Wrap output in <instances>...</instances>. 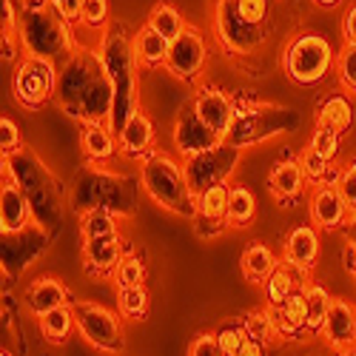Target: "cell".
<instances>
[{
  "label": "cell",
  "mask_w": 356,
  "mask_h": 356,
  "mask_svg": "<svg viewBox=\"0 0 356 356\" xmlns=\"http://www.w3.org/2000/svg\"><path fill=\"white\" fill-rule=\"evenodd\" d=\"M54 106L80 123H111L114 88L97 49L80 46L72 57H66L60 63Z\"/></svg>",
  "instance_id": "6da1fadb"
},
{
  "label": "cell",
  "mask_w": 356,
  "mask_h": 356,
  "mask_svg": "<svg viewBox=\"0 0 356 356\" xmlns=\"http://www.w3.org/2000/svg\"><path fill=\"white\" fill-rule=\"evenodd\" d=\"M3 177H9V180H15L23 188V194L32 202L35 222L57 234L66 214V194L57 174L43 163V157L35 148L23 145L12 154H3Z\"/></svg>",
  "instance_id": "7a4b0ae2"
},
{
  "label": "cell",
  "mask_w": 356,
  "mask_h": 356,
  "mask_svg": "<svg viewBox=\"0 0 356 356\" xmlns=\"http://www.w3.org/2000/svg\"><path fill=\"white\" fill-rule=\"evenodd\" d=\"M137 191L140 180L134 183L129 174L88 163L72 177L69 205L77 217L86 211H108L117 220H131L137 217Z\"/></svg>",
  "instance_id": "3957f363"
},
{
  "label": "cell",
  "mask_w": 356,
  "mask_h": 356,
  "mask_svg": "<svg viewBox=\"0 0 356 356\" xmlns=\"http://www.w3.org/2000/svg\"><path fill=\"white\" fill-rule=\"evenodd\" d=\"M140 188L145 191V197L152 200L157 209L183 217V220H194L197 217V194L188 186L186 177V163H180L174 154L160 152L154 148L152 154H145L140 163Z\"/></svg>",
  "instance_id": "277c9868"
},
{
  "label": "cell",
  "mask_w": 356,
  "mask_h": 356,
  "mask_svg": "<svg viewBox=\"0 0 356 356\" xmlns=\"http://www.w3.org/2000/svg\"><path fill=\"white\" fill-rule=\"evenodd\" d=\"M100 60L111 77V88H114V114H111V129L120 134V129L129 123V117L140 108V80H137V60L131 51V38L123 29H111L103 35L100 46Z\"/></svg>",
  "instance_id": "5b68a950"
},
{
  "label": "cell",
  "mask_w": 356,
  "mask_h": 356,
  "mask_svg": "<svg viewBox=\"0 0 356 356\" xmlns=\"http://www.w3.org/2000/svg\"><path fill=\"white\" fill-rule=\"evenodd\" d=\"M17 43H20L23 54L46 57V60H51L57 66L80 49L74 29L63 20V15L54 6L38 9V12H20Z\"/></svg>",
  "instance_id": "8992f818"
},
{
  "label": "cell",
  "mask_w": 356,
  "mask_h": 356,
  "mask_svg": "<svg viewBox=\"0 0 356 356\" xmlns=\"http://www.w3.org/2000/svg\"><path fill=\"white\" fill-rule=\"evenodd\" d=\"M300 126H302V117L293 108H285L277 103H248V106H236L225 143L236 148H251L259 143H268L274 137L291 134Z\"/></svg>",
  "instance_id": "52a82bcc"
},
{
  "label": "cell",
  "mask_w": 356,
  "mask_h": 356,
  "mask_svg": "<svg viewBox=\"0 0 356 356\" xmlns=\"http://www.w3.org/2000/svg\"><path fill=\"white\" fill-rule=\"evenodd\" d=\"M337 69V54L319 32H296L282 51V72L296 86H316Z\"/></svg>",
  "instance_id": "ba28073f"
},
{
  "label": "cell",
  "mask_w": 356,
  "mask_h": 356,
  "mask_svg": "<svg viewBox=\"0 0 356 356\" xmlns=\"http://www.w3.org/2000/svg\"><path fill=\"white\" fill-rule=\"evenodd\" d=\"M211 20H214L217 46L228 60H248V57H254L257 51H262L271 38V26L248 23L240 12H236L234 0H214Z\"/></svg>",
  "instance_id": "9c48e42d"
},
{
  "label": "cell",
  "mask_w": 356,
  "mask_h": 356,
  "mask_svg": "<svg viewBox=\"0 0 356 356\" xmlns=\"http://www.w3.org/2000/svg\"><path fill=\"white\" fill-rule=\"evenodd\" d=\"M54 236L57 234L40 222H29L26 228H17V231H3V236H0V268H3V280L9 282L20 280L51 248Z\"/></svg>",
  "instance_id": "30bf717a"
},
{
  "label": "cell",
  "mask_w": 356,
  "mask_h": 356,
  "mask_svg": "<svg viewBox=\"0 0 356 356\" xmlns=\"http://www.w3.org/2000/svg\"><path fill=\"white\" fill-rule=\"evenodd\" d=\"M57 63L46 60V57H32L23 54L15 74H12V95L20 108L26 111H40L49 103H54V88H57Z\"/></svg>",
  "instance_id": "8fae6325"
},
{
  "label": "cell",
  "mask_w": 356,
  "mask_h": 356,
  "mask_svg": "<svg viewBox=\"0 0 356 356\" xmlns=\"http://www.w3.org/2000/svg\"><path fill=\"white\" fill-rule=\"evenodd\" d=\"M77 334L100 353H120L126 348L120 311H108L97 302H72Z\"/></svg>",
  "instance_id": "7c38bea8"
},
{
  "label": "cell",
  "mask_w": 356,
  "mask_h": 356,
  "mask_svg": "<svg viewBox=\"0 0 356 356\" xmlns=\"http://www.w3.org/2000/svg\"><path fill=\"white\" fill-rule=\"evenodd\" d=\"M240 154H243V148H236V145L220 140L214 148H209V152L183 160L191 191L194 194H202L205 188L225 183L228 177L236 171V165H240Z\"/></svg>",
  "instance_id": "4fadbf2b"
},
{
  "label": "cell",
  "mask_w": 356,
  "mask_h": 356,
  "mask_svg": "<svg viewBox=\"0 0 356 356\" xmlns=\"http://www.w3.org/2000/svg\"><path fill=\"white\" fill-rule=\"evenodd\" d=\"M209 60V46L200 29L188 26L186 32L171 40L168 46V60H165V72L183 83H194L202 74V66Z\"/></svg>",
  "instance_id": "5bb4252c"
},
{
  "label": "cell",
  "mask_w": 356,
  "mask_h": 356,
  "mask_svg": "<svg viewBox=\"0 0 356 356\" xmlns=\"http://www.w3.org/2000/svg\"><path fill=\"white\" fill-rule=\"evenodd\" d=\"M171 140H174L177 154H180L183 160H188L194 154H202V152H209V148H214L222 137L214 129L205 126L188 103V106L180 108V114H177L174 129H171Z\"/></svg>",
  "instance_id": "9a60e30c"
},
{
  "label": "cell",
  "mask_w": 356,
  "mask_h": 356,
  "mask_svg": "<svg viewBox=\"0 0 356 356\" xmlns=\"http://www.w3.org/2000/svg\"><path fill=\"white\" fill-rule=\"evenodd\" d=\"M191 108L197 111V117L205 126L214 129L225 140V134H228V129L234 123V114H236V103L222 92V88L200 86L194 92V97H191Z\"/></svg>",
  "instance_id": "2e32d148"
},
{
  "label": "cell",
  "mask_w": 356,
  "mask_h": 356,
  "mask_svg": "<svg viewBox=\"0 0 356 356\" xmlns=\"http://www.w3.org/2000/svg\"><path fill=\"white\" fill-rule=\"evenodd\" d=\"M308 211H311V222L319 231H339L350 220L348 202H345L342 191L337 188V183L314 186L311 200H308Z\"/></svg>",
  "instance_id": "e0dca14e"
},
{
  "label": "cell",
  "mask_w": 356,
  "mask_h": 356,
  "mask_svg": "<svg viewBox=\"0 0 356 356\" xmlns=\"http://www.w3.org/2000/svg\"><path fill=\"white\" fill-rule=\"evenodd\" d=\"M123 257H126V251H123L120 231L95 236V240H83V268L92 280H111L117 262Z\"/></svg>",
  "instance_id": "ac0fdd59"
},
{
  "label": "cell",
  "mask_w": 356,
  "mask_h": 356,
  "mask_svg": "<svg viewBox=\"0 0 356 356\" xmlns=\"http://www.w3.org/2000/svg\"><path fill=\"white\" fill-rule=\"evenodd\" d=\"M265 186H268V194L280 205L291 209L296 200L305 197V191H308L311 183H308V177H305V168H302L300 157H296V160H280L268 171V177H265Z\"/></svg>",
  "instance_id": "d6986e66"
},
{
  "label": "cell",
  "mask_w": 356,
  "mask_h": 356,
  "mask_svg": "<svg viewBox=\"0 0 356 356\" xmlns=\"http://www.w3.org/2000/svg\"><path fill=\"white\" fill-rule=\"evenodd\" d=\"M322 337L328 342L331 350H337L339 356L356 348V308L339 296H334L328 305V316L322 325Z\"/></svg>",
  "instance_id": "ffe728a7"
},
{
  "label": "cell",
  "mask_w": 356,
  "mask_h": 356,
  "mask_svg": "<svg viewBox=\"0 0 356 356\" xmlns=\"http://www.w3.org/2000/svg\"><path fill=\"white\" fill-rule=\"evenodd\" d=\"M271 322H274V334L282 339H302L311 337L308 334V293L305 288H300L296 293H291L285 302L268 308Z\"/></svg>",
  "instance_id": "44dd1931"
},
{
  "label": "cell",
  "mask_w": 356,
  "mask_h": 356,
  "mask_svg": "<svg viewBox=\"0 0 356 356\" xmlns=\"http://www.w3.org/2000/svg\"><path fill=\"white\" fill-rule=\"evenodd\" d=\"M282 259L300 271H314V265L319 262V234L316 225H293L282 243Z\"/></svg>",
  "instance_id": "7402d4cb"
},
{
  "label": "cell",
  "mask_w": 356,
  "mask_h": 356,
  "mask_svg": "<svg viewBox=\"0 0 356 356\" xmlns=\"http://www.w3.org/2000/svg\"><path fill=\"white\" fill-rule=\"evenodd\" d=\"M117 143H120V154L129 160H143L145 154L154 152V123L143 108H137L129 123L117 134Z\"/></svg>",
  "instance_id": "603a6c76"
},
{
  "label": "cell",
  "mask_w": 356,
  "mask_h": 356,
  "mask_svg": "<svg viewBox=\"0 0 356 356\" xmlns=\"http://www.w3.org/2000/svg\"><path fill=\"white\" fill-rule=\"evenodd\" d=\"M29 222H35L32 202L23 194V188L3 177V188H0V231H17L26 228Z\"/></svg>",
  "instance_id": "cb8c5ba5"
},
{
  "label": "cell",
  "mask_w": 356,
  "mask_h": 356,
  "mask_svg": "<svg viewBox=\"0 0 356 356\" xmlns=\"http://www.w3.org/2000/svg\"><path fill=\"white\" fill-rule=\"evenodd\" d=\"M168 40L163 35H157L152 26L143 23L134 38H131V51H134V60L140 66V72H154V69H163L165 60H168Z\"/></svg>",
  "instance_id": "d4e9b609"
},
{
  "label": "cell",
  "mask_w": 356,
  "mask_h": 356,
  "mask_svg": "<svg viewBox=\"0 0 356 356\" xmlns=\"http://www.w3.org/2000/svg\"><path fill=\"white\" fill-rule=\"evenodd\" d=\"M80 148L88 163L103 165L120 152V143H117V131L108 123H83Z\"/></svg>",
  "instance_id": "484cf974"
},
{
  "label": "cell",
  "mask_w": 356,
  "mask_h": 356,
  "mask_svg": "<svg viewBox=\"0 0 356 356\" xmlns=\"http://www.w3.org/2000/svg\"><path fill=\"white\" fill-rule=\"evenodd\" d=\"M69 288L57 277H40L35 282H29L26 288V305L35 316H43L60 305H69Z\"/></svg>",
  "instance_id": "4316f807"
},
{
  "label": "cell",
  "mask_w": 356,
  "mask_h": 356,
  "mask_svg": "<svg viewBox=\"0 0 356 356\" xmlns=\"http://www.w3.org/2000/svg\"><path fill=\"white\" fill-rule=\"evenodd\" d=\"M316 126L319 129H331L337 134L348 131L353 126V103L342 92H331L316 103Z\"/></svg>",
  "instance_id": "83f0119b"
},
{
  "label": "cell",
  "mask_w": 356,
  "mask_h": 356,
  "mask_svg": "<svg viewBox=\"0 0 356 356\" xmlns=\"http://www.w3.org/2000/svg\"><path fill=\"white\" fill-rule=\"evenodd\" d=\"M308 282H305V271H300V268H293V265H288L285 259L274 268V274L265 280V300H268V308H274V305H280V302H285L291 293H296L300 288H305Z\"/></svg>",
  "instance_id": "f1b7e54d"
},
{
  "label": "cell",
  "mask_w": 356,
  "mask_h": 356,
  "mask_svg": "<svg viewBox=\"0 0 356 356\" xmlns=\"http://www.w3.org/2000/svg\"><path fill=\"white\" fill-rule=\"evenodd\" d=\"M277 265H280L277 254L271 251V245H265V243H248L245 251H243V259H240L243 277L251 285H265V280L274 274Z\"/></svg>",
  "instance_id": "f546056e"
},
{
  "label": "cell",
  "mask_w": 356,
  "mask_h": 356,
  "mask_svg": "<svg viewBox=\"0 0 356 356\" xmlns=\"http://www.w3.org/2000/svg\"><path fill=\"white\" fill-rule=\"evenodd\" d=\"M38 328H40V334H43L46 342H51V345H63V342L72 337V331L77 328V325H74L72 302H69V305H60V308H54V311L43 314V316H38Z\"/></svg>",
  "instance_id": "4dcf8cb0"
},
{
  "label": "cell",
  "mask_w": 356,
  "mask_h": 356,
  "mask_svg": "<svg viewBox=\"0 0 356 356\" xmlns=\"http://www.w3.org/2000/svg\"><path fill=\"white\" fill-rule=\"evenodd\" d=\"M228 228H248L257 220V197L245 186H231V202H228Z\"/></svg>",
  "instance_id": "1f68e13d"
},
{
  "label": "cell",
  "mask_w": 356,
  "mask_h": 356,
  "mask_svg": "<svg viewBox=\"0 0 356 356\" xmlns=\"http://www.w3.org/2000/svg\"><path fill=\"white\" fill-rule=\"evenodd\" d=\"M145 23L152 26L157 35H163L168 43L177 40V38H180L186 29H188L186 20H183V15H180V9L171 6V3H157V6L152 9V15H148Z\"/></svg>",
  "instance_id": "d6a6232c"
},
{
  "label": "cell",
  "mask_w": 356,
  "mask_h": 356,
  "mask_svg": "<svg viewBox=\"0 0 356 356\" xmlns=\"http://www.w3.org/2000/svg\"><path fill=\"white\" fill-rule=\"evenodd\" d=\"M228 202H231V186L228 183L211 186L202 194H197V214L209 217V220H225L228 217Z\"/></svg>",
  "instance_id": "836d02e7"
},
{
  "label": "cell",
  "mask_w": 356,
  "mask_h": 356,
  "mask_svg": "<svg viewBox=\"0 0 356 356\" xmlns=\"http://www.w3.org/2000/svg\"><path fill=\"white\" fill-rule=\"evenodd\" d=\"M148 291L145 285H131V288H117V311L123 319L143 322L148 316Z\"/></svg>",
  "instance_id": "e575fe53"
},
{
  "label": "cell",
  "mask_w": 356,
  "mask_h": 356,
  "mask_svg": "<svg viewBox=\"0 0 356 356\" xmlns=\"http://www.w3.org/2000/svg\"><path fill=\"white\" fill-rule=\"evenodd\" d=\"M300 163H302V168H305V177H308V183H311V186L337 183V177H339L337 163H334V160H325L322 154H316L311 145H305V148H302Z\"/></svg>",
  "instance_id": "d590c367"
},
{
  "label": "cell",
  "mask_w": 356,
  "mask_h": 356,
  "mask_svg": "<svg viewBox=\"0 0 356 356\" xmlns=\"http://www.w3.org/2000/svg\"><path fill=\"white\" fill-rule=\"evenodd\" d=\"M217 334V342L222 348V356H240V350L245 348V342L251 339V331L243 319H228L222 322L220 328L214 331Z\"/></svg>",
  "instance_id": "8d00e7d4"
},
{
  "label": "cell",
  "mask_w": 356,
  "mask_h": 356,
  "mask_svg": "<svg viewBox=\"0 0 356 356\" xmlns=\"http://www.w3.org/2000/svg\"><path fill=\"white\" fill-rule=\"evenodd\" d=\"M305 293H308V334L316 337L322 334V325H325V316H328V305L334 296L322 285H305Z\"/></svg>",
  "instance_id": "74e56055"
},
{
  "label": "cell",
  "mask_w": 356,
  "mask_h": 356,
  "mask_svg": "<svg viewBox=\"0 0 356 356\" xmlns=\"http://www.w3.org/2000/svg\"><path fill=\"white\" fill-rule=\"evenodd\" d=\"M111 282H114V288L145 285V265H143V259L134 257V254H126L120 262H117V268L111 274Z\"/></svg>",
  "instance_id": "f35d334b"
},
{
  "label": "cell",
  "mask_w": 356,
  "mask_h": 356,
  "mask_svg": "<svg viewBox=\"0 0 356 356\" xmlns=\"http://www.w3.org/2000/svg\"><path fill=\"white\" fill-rule=\"evenodd\" d=\"M117 217L108 211H86L80 214V234L83 240H95V236H106V234H117Z\"/></svg>",
  "instance_id": "ab89813d"
},
{
  "label": "cell",
  "mask_w": 356,
  "mask_h": 356,
  "mask_svg": "<svg viewBox=\"0 0 356 356\" xmlns=\"http://www.w3.org/2000/svg\"><path fill=\"white\" fill-rule=\"evenodd\" d=\"M337 77L348 95H356V46L345 43L337 54Z\"/></svg>",
  "instance_id": "60d3db41"
},
{
  "label": "cell",
  "mask_w": 356,
  "mask_h": 356,
  "mask_svg": "<svg viewBox=\"0 0 356 356\" xmlns=\"http://www.w3.org/2000/svg\"><path fill=\"white\" fill-rule=\"evenodd\" d=\"M80 23L92 32H103L108 26V0H83Z\"/></svg>",
  "instance_id": "b9f144b4"
},
{
  "label": "cell",
  "mask_w": 356,
  "mask_h": 356,
  "mask_svg": "<svg viewBox=\"0 0 356 356\" xmlns=\"http://www.w3.org/2000/svg\"><path fill=\"white\" fill-rule=\"evenodd\" d=\"M316 154H322L325 160H334L337 163V154H339V134L331 131V129H314L311 134V143H308Z\"/></svg>",
  "instance_id": "7bdbcfd3"
},
{
  "label": "cell",
  "mask_w": 356,
  "mask_h": 356,
  "mask_svg": "<svg viewBox=\"0 0 356 356\" xmlns=\"http://www.w3.org/2000/svg\"><path fill=\"white\" fill-rule=\"evenodd\" d=\"M337 188L342 191V197H345V202H348L350 220H356V160H350L345 168H339Z\"/></svg>",
  "instance_id": "ee69618b"
},
{
  "label": "cell",
  "mask_w": 356,
  "mask_h": 356,
  "mask_svg": "<svg viewBox=\"0 0 356 356\" xmlns=\"http://www.w3.org/2000/svg\"><path fill=\"white\" fill-rule=\"evenodd\" d=\"M236 12H240L248 23L254 26H268V17H271V6L268 0H234Z\"/></svg>",
  "instance_id": "f6af8a7d"
},
{
  "label": "cell",
  "mask_w": 356,
  "mask_h": 356,
  "mask_svg": "<svg viewBox=\"0 0 356 356\" xmlns=\"http://www.w3.org/2000/svg\"><path fill=\"white\" fill-rule=\"evenodd\" d=\"M0 145H3V154H12L17 148H23L20 145V129L12 117H3V120H0Z\"/></svg>",
  "instance_id": "bcb514c9"
},
{
  "label": "cell",
  "mask_w": 356,
  "mask_h": 356,
  "mask_svg": "<svg viewBox=\"0 0 356 356\" xmlns=\"http://www.w3.org/2000/svg\"><path fill=\"white\" fill-rule=\"evenodd\" d=\"M194 231H197V236L200 240H214V236H220V234H225L228 231V222L225 220H209V217H194Z\"/></svg>",
  "instance_id": "7dc6e473"
},
{
  "label": "cell",
  "mask_w": 356,
  "mask_h": 356,
  "mask_svg": "<svg viewBox=\"0 0 356 356\" xmlns=\"http://www.w3.org/2000/svg\"><path fill=\"white\" fill-rule=\"evenodd\" d=\"M188 356H222V348L217 342V334H200L191 348H188Z\"/></svg>",
  "instance_id": "c3c4849f"
},
{
  "label": "cell",
  "mask_w": 356,
  "mask_h": 356,
  "mask_svg": "<svg viewBox=\"0 0 356 356\" xmlns=\"http://www.w3.org/2000/svg\"><path fill=\"white\" fill-rule=\"evenodd\" d=\"M54 9L60 12V15H63V20L74 29V26L80 23V15H83V0H60V3H57Z\"/></svg>",
  "instance_id": "681fc988"
},
{
  "label": "cell",
  "mask_w": 356,
  "mask_h": 356,
  "mask_svg": "<svg viewBox=\"0 0 356 356\" xmlns=\"http://www.w3.org/2000/svg\"><path fill=\"white\" fill-rule=\"evenodd\" d=\"M342 38H345V43L356 46V0L348 6L345 17H342Z\"/></svg>",
  "instance_id": "f907efd6"
},
{
  "label": "cell",
  "mask_w": 356,
  "mask_h": 356,
  "mask_svg": "<svg viewBox=\"0 0 356 356\" xmlns=\"http://www.w3.org/2000/svg\"><path fill=\"white\" fill-rule=\"evenodd\" d=\"M240 356H265V342L257 339V337H251V339L245 342V348L240 350Z\"/></svg>",
  "instance_id": "816d5d0a"
},
{
  "label": "cell",
  "mask_w": 356,
  "mask_h": 356,
  "mask_svg": "<svg viewBox=\"0 0 356 356\" xmlns=\"http://www.w3.org/2000/svg\"><path fill=\"white\" fill-rule=\"evenodd\" d=\"M17 6H20V12H38V9H46L51 3L49 0H17Z\"/></svg>",
  "instance_id": "f5cc1de1"
},
{
  "label": "cell",
  "mask_w": 356,
  "mask_h": 356,
  "mask_svg": "<svg viewBox=\"0 0 356 356\" xmlns=\"http://www.w3.org/2000/svg\"><path fill=\"white\" fill-rule=\"evenodd\" d=\"M345 265H348V268H350V274L356 277V243L345 248Z\"/></svg>",
  "instance_id": "db71d44e"
},
{
  "label": "cell",
  "mask_w": 356,
  "mask_h": 356,
  "mask_svg": "<svg viewBox=\"0 0 356 356\" xmlns=\"http://www.w3.org/2000/svg\"><path fill=\"white\" fill-rule=\"evenodd\" d=\"M314 3L319 6V9H334V6H339L342 0H314Z\"/></svg>",
  "instance_id": "11a10c76"
},
{
  "label": "cell",
  "mask_w": 356,
  "mask_h": 356,
  "mask_svg": "<svg viewBox=\"0 0 356 356\" xmlns=\"http://www.w3.org/2000/svg\"><path fill=\"white\" fill-rule=\"evenodd\" d=\"M308 356H325V353H322V350H311Z\"/></svg>",
  "instance_id": "9f6ffc18"
},
{
  "label": "cell",
  "mask_w": 356,
  "mask_h": 356,
  "mask_svg": "<svg viewBox=\"0 0 356 356\" xmlns=\"http://www.w3.org/2000/svg\"><path fill=\"white\" fill-rule=\"evenodd\" d=\"M342 356H356V348H353V350H348V353H342Z\"/></svg>",
  "instance_id": "6f0895ef"
},
{
  "label": "cell",
  "mask_w": 356,
  "mask_h": 356,
  "mask_svg": "<svg viewBox=\"0 0 356 356\" xmlns=\"http://www.w3.org/2000/svg\"><path fill=\"white\" fill-rule=\"evenodd\" d=\"M0 356H12V350H6V348H3V353H0Z\"/></svg>",
  "instance_id": "680465c9"
},
{
  "label": "cell",
  "mask_w": 356,
  "mask_h": 356,
  "mask_svg": "<svg viewBox=\"0 0 356 356\" xmlns=\"http://www.w3.org/2000/svg\"><path fill=\"white\" fill-rule=\"evenodd\" d=\"M49 3H51V6H57V3H60V0H49Z\"/></svg>",
  "instance_id": "91938a15"
}]
</instances>
